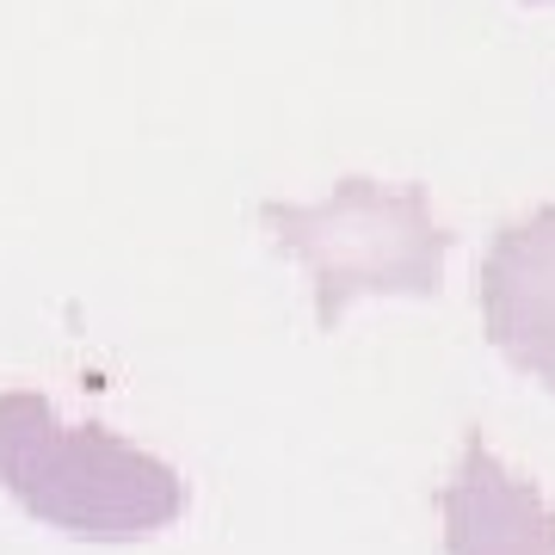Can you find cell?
<instances>
[{"mask_svg": "<svg viewBox=\"0 0 555 555\" xmlns=\"http://www.w3.org/2000/svg\"><path fill=\"white\" fill-rule=\"evenodd\" d=\"M0 488L80 543H142L185 513L179 469L100 426H62L31 389L0 396Z\"/></svg>", "mask_w": 555, "mask_h": 555, "instance_id": "1", "label": "cell"}, {"mask_svg": "<svg viewBox=\"0 0 555 555\" xmlns=\"http://www.w3.org/2000/svg\"><path fill=\"white\" fill-rule=\"evenodd\" d=\"M550 7H555V0H550Z\"/></svg>", "mask_w": 555, "mask_h": 555, "instance_id": "5", "label": "cell"}, {"mask_svg": "<svg viewBox=\"0 0 555 555\" xmlns=\"http://www.w3.org/2000/svg\"><path fill=\"white\" fill-rule=\"evenodd\" d=\"M259 222L309 272L321 334H334L364 297H433L451 254L420 185L346 179L315 204H266Z\"/></svg>", "mask_w": 555, "mask_h": 555, "instance_id": "2", "label": "cell"}, {"mask_svg": "<svg viewBox=\"0 0 555 555\" xmlns=\"http://www.w3.org/2000/svg\"><path fill=\"white\" fill-rule=\"evenodd\" d=\"M438 518L451 555H555V506L481 438L463 444L456 469L438 488Z\"/></svg>", "mask_w": 555, "mask_h": 555, "instance_id": "4", "label": "cell"}, {"mask_svg": "<svg viewBox=\"0 0 555 555\" xmlns=\"http://www.w3.org/2000/svg\"><path fill=\"white\" fill-rule=\"evenodd\" d=\"M481 321L500 358L555 396V204L494 235L481 259Z\"/></svg>", "mask_w": 555, "mask_h": 555, "instance_id": "3", "label": "cell"}]
</instances>
